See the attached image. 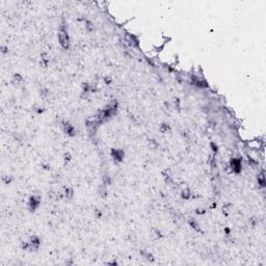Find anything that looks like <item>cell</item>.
I'll use <instances>...</instances> for the list:
<instances>
[{
	"label": "cell",
	"instance_id": "6da1fadb",
	"mask_svg": "<svg viewBox=\"0 0 266 266\" xmlns=\"http://www.w3.org/2000/svg\"><path fill=\"white\" fill-rule=\"evenodd\" d=\"M58 40H60V45L62 46L64 48H68L69 47V35H68V31L67 28L62 25L60 28V31H58Z\"/></svg>",
	"mask_w": 266,
	"mask_h": 266
},
{
	"label": "cell",
	"instance_id": "7a4b0ae2",
	"mask_svg": "<svg viewBox=\"0 0 266 266\" xmlns=\"http://www.w3.org/2000/svg\"><path fill=\"white\" fill-rule=\"evenodd\" d=\"M231 164H232V170H233L235 173H239L240 170H241V162H240V160L233 159L231 162Z\"/></svg>",
	"mask_w": 266,
	"mask_h": 266
},
{
	"label": "cell",
	"instance_id": "3957f363",
	"mask_svg": "<svg viewBox=\"0 0 266 266\" xmlns=\"http://www.w3.org/2000/svg\"><path fill=\"white\" fill-rule=\"evenodd\" d=\"M40 205V199L37 197H32L30 199V202H29V207H30L31 210L35 211V209L37 208V206Z\"/></svg>",
	"mask_w": 266,
	"mask_h": 266
},
{
	"label": "cell",
	"instance_id": "277c9868",
	"mask_svg": "<svg viewBox=\"0 0 266 266\" xmlns=\"http://www.w3.org/2000/svg\"><path fill=\"white\" fill-rule=\"evenodd\" d=\"M112 157L115 158V160H118V161H121L124 157V152L121 151V150H113L112 151Z\"/></svg>",
	"mask_w": 266,
	"mask_h": 266
},
{
	"label": "cell",
	"instance_id": "5b68a950",
	"mask_svg": "<svg viewBox=\"0 0 266 266\" xmlns=\"http://www.w3.org/2000/svg\"><path fill=\"white\" fill-rule=\"evenodd\" d=\"M65 131H66L68 134H73L74 132V127L70 124H66L65 125Z\"/></svg>",
	"mask_w": 266,
	"mask_h": 266
}]
</instances>
